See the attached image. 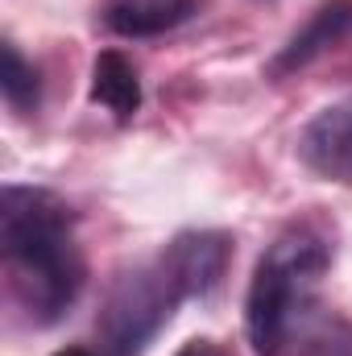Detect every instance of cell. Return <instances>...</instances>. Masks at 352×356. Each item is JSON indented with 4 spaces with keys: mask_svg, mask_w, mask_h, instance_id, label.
<instances>
[{
    "mask_svg": "<svg viewBox=\"0 0 352 356\" xmlns=\"http://www.w3.org/2000/svg\"><path fill=\"white\" fill-rule=\"evenodd\" d=\"M0 253L8 290L29 323H58L83 294L88 261L75 241V211L46 186L0 191Z\"/></svg>",
    "mask_w": 352,
    "mask_h": 356,
    "instance_id": "1",
    "label": "cell"
},
{
    "mask_svg": "<svg viewBox=\"0 0 352 356\" xmlns=\"http://www.w3.org/2000/svg\"><path fill=\"white\" fill-rule=\"evenodd\" d=\"M332 232L315 216L294 220L262 253L245 298V332L257 356H278L286 348L294 323L303 319L323 273L332 269Z\"/></svg>",
    "mask_w": 352,
    "mask_h": 356,
    "instance_id": "2",
    "label": "cell"
},
{
    "mask_svg": "<svg viewBox=\"0 0 352 356\" xmlns=\"http://www.w3.org/2000/svg\"><path fill=\"white\" fill-rule=\"evenodd\" d=\"M186 298H195V294H191V282L182 277L178 261L170 257V249L125 269L112 282V290L99 307V319H95L99 356H141Z\"/></svg>",
    "mask_w": 352,
    "mask_h": 356,
    "instance_id": "3",
    "label": "cell"
},
{
    "mask_svg": "<svg viewBox=\"0 0 352 356\" xmlns=\"http://www.w3.org/2000/svg\"><path fill=\"white\" fill-rule=\"evenodd\" d=\"M298 162L323 182L352 186V95L328 104L298 133Z\"/></svg>",
    "mask_w": 352,
    "mask_h": 356,
    "instance_id": "4",
    "label": "cell"
},
{
    "mask_svg": "<svg viewBox=\"0 0 352 356\" xmlns=\"http://www.w3.org/2000/svg\"><path fill=\"white\" fill-rule=\"evenodd\" d=\"M349 38H352V0H323V4L307 17V25L294 29L290 42L273 54L269 79H282V75H290V71H303V67L315 63L323 50H332V46H340V42H349Z\"/></svg>",
    "mask_w": 352,
    "mask_h": 356,
    "instance_id": "5",
    "label": "cell"
},
{
    "mask_svg": "<svg viewBox=\"0 0 352 356\" xmlns=\"http://www.w3.org/2000/svg\"><path fill=\"white\" fill-rule=\"evenodd\" d=\"M199 13V0H99L95 17L116 38H158Z\"/></svg>",
    "mask_w": 352,
    "mask_h": 356,
    "instance_id": "6",
    "label": "cell"
},
{
    "mask_svg": "<svg viewBox=\"0 0 352 356\" xmlns=\"http://www.w3.org/2000/svg\"><path fill=\"white\" fill-rule=\"evenodd\" d=\"M170 257L178 261L182 277L191 282V294L195 298H207L232 261V236L220 232V228H191V232H178L175 241L166 245Z\"/></svg>",
    "mask_w": 352,
    "mask_h": 356,
    "instance_id": "7",
    "label": "cell"
},
{
    "mask_svg": "<svg viewBox=\"0 0 352 356\" xmlns=\"http://www.w3.org/2000/svg\"><path fill=\"white\" fill-rule=\"evenodd\" d=\"M91 104L108 108L120 120H129L141 108V79H137L133 63L120 50L95 54V63H91Z\"/></svg>",
    "mask_w": 352,
    "mask_h": 356,
    "instance_id": "8",
    "label": "cell"
},
{
    "mask_svg": "<svg viewBox=\"0 0 352 356\" xmlns=\"http://www.w3.org/2000/svg\"><path fill=\"white\" fill-rule=\"evenodd\" d=\"M4 71H0V91H4V99H8V108H17V112H33L38 108V99H42V83H38V71H33V63H25V54L13 46V42H4Z\"/></svg>",
    "mask_w": 352,
    "mask_h": 356,
    "instance_id": "9",
    "label": "cell"
},
{
    "mask_svg": "<svg viewBox=\"0 0 352 356\" xmlns=\"http://www.w3.org/2000/svg\"><path fill=\"white\" fill-rule=\"evenodd\" d=\"M175 356H228L216 340H207V336H195V340H186L182 348H178Z\"/></svg>",
    "mask_w": 352,
    "mask_h": 356,
    "instance_id": "10",
    "label": "cell"
},
{
    "mask_svg": "<svg viewBox=\"0 0 352 356\" xmlns=\"http://www.w3.org/2000/svg\"><path fill=\"white\" fill-rule=\"evenodd\" d=\"M54 356H91L88 348H67V353H54Z\"/></svg>",
    "mask_w": 352,
    "mask_h": 356,
    "instance_id": "11",
    "label": "cell"
}]
</instances>
